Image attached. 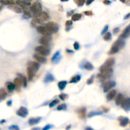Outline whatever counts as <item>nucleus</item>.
Wrapping results in <instances>:
<instances>
[{
	"instance_id": "f257e3e1",
	"label": "nucleus",
	"mask_w": 130,
	"mask_h": 130,
	"mask_svg": "<svg viewBox=\"0 0 130 130\" xmlns=\"http://www.w3.org/2000/svg\"><path fill=\"white\" fill-rule=\"evenodd\" d=\"M40 67V65L39 63L34 62V61H30L28 63L27 67V74L29 77V81H32V79L35 76V74L37 72Z\"/></svg>"
},
{
	"instance_id": "f03ea898",
	"label": "nucleus",
	"mask_w": 130,
	"mask_h": 130,
	"mask_svg": "<svg viewBox=\"0 0 130 130\" xmlns=\"http://www.w3.org/2000/svg\"><path fill=\"white\" fill-rule=\"evenodd\" d=\"M124 46H125V41H124L123 39L120 38V39H117V40L114 43L113 45L112 46L110 51H108V54H116V53L118 52L121 49L123 48L124 47Z\"/></svg>"
},
{
	"instance_id": "7ed1b4c3",
	"label": "nucleus",
	"mask_w": 130,
	"mask_h": 130,
	"mask_svg": "<svg viewBox=\"0 0 130 130\" xmlns=\"http://www.w3.org/2000/svg\"><path fill=\"white\" fill-rule=\"evenodd\" d=\"M100 74H98V78L100 81L103 82L105 81V80L108 79L110 78L113 74V69L112 68L109 69H103L100 71Z\"/></svg>"
},
{
	"instance_id": "20e7f679",
	"label": "nucleus",
	"mask_w": 130,
	"mask_h": 130,
	"mask_svg": "<svg viewBox=\"0 0 130 130\" xmlns=\"http://www.w3.org/2000/svg\"><path fill=\"white\" fill-rule=\"evenodd\" d=\"M44 27L46 28L48 32L50 33V34H52V33H57V32L58 31V29H59V27H58V25L57 23L53 22H48L45 24Z\"/></svg>"
},
{
	"instance_id": "39448f33",
	"label": "nucleus",
	"mask_w": 130,
	"mask_h": 130,
	"mask_svg": "<svg viewBox=\"0 0 130 130\" xmlns=\"http://www.w3.org/2000/svg\"><path fill=\"white\" fill-rule=\"evenodd\" d=\"M35 50L38 54L41 55L44 57L48 56L50 53V50L49 48H47V46H38L36 48Z\"/></svg>"
},
{
	"instance_id": "423d86ee",
	"label": "nucleus",
	"mask_w": 130,
	"mask_h": 130,
	"mask_svg": "<svg viewBox=\"0 0 130 130\" xmlns=\"http://www.w3.org/2000/svg\"><path fill=\"white\" fill-rule=\"evenodd\" d=\"M41 10H42V6H41L40 3L38 1L34 2L30 7V10L34 15L40 13L41 12Z\"/></svg>"
},
{
	"instance_id": "0eeeda50",
	"label": "nucleus",
	"mask_w": 130,
	"mask_h": 130,
	"mask_svg": "<svg viewBox=\"0 0 130 130\" xmlns=\"http://www.w3.org/2000/svg\"><path fill=\"white\" fill-rule=\"evenodd\" d=\"M114 63H115V60H114V58H108V59L100 67V71L106 69H109V68H112V67L114 64Z\"/></svg>"
},
{
	"instance_id": "6e6552de",
	"label": "nucleus",
	"mask_w": 130,
	"mask_h": 130,
	"mask_svg": "<svg viewBox=\"0 0 130 130\" xmlns=\"http://www.w3.org/2000/svg\"><path fill=\"white\" fill-rule=\"evenodd\" d=\"M116 83L114 81H108L103 84V88L104 92H107L116 86Z\"/></svg>"
},
{
	"instance_id": "1a4fd4ad",
	"label": "nucleus",
	"mask_w": 130,
	"mask_h": 130,
	"mask_svg": "<svg viewBox=\"0 0 130 130\" xmlns=\"http://www.w3.org/2000/svg\"><path fill=\"white\" fill-rule=\"evenodd\" d=\"M122 108L126 111H130V98H124L123 101H122Z\"/></svg>"
},
{
	"instance_id": "9d476101",
	"label": "nucleus",
	"mask_w": 130,
	"mask_h": 130,
	"mask_svg": "<svg viewBox=\"0 0 130 130\" xmlns=\"http://www.w3.org/2000/svg\"><path fill=\"white\" fill-rule=\"evenodd\" d=\"M16 113H17V116H19L21 117H25L28 115L29 112H28L27 108H25L24 107H21L19 110H17Z\"/></svg>"
},
{
	"instance_id": "9b49d317",
	"label": "nucleus",
	"mask_w": 130,
	"mask_h": 130,
	"mask_svg": "<svg viewBox=\"0 0 130 130\" xmlns=\"http://www.w3.org/2000/svg\"><path fill=\"white\" fill-rule=\"evenodd\" d=\"M51 41V37L50 35L48 36H43L40 39H39V43L42 46H47L49 44V43Z\"/></svg>"
},
{
	"instance_id": "f8f14e48",
	"label": "nucleus",
	"mask_w": 130,
	"mask_h": 130,
	"mask_svg": "<svg viewBox=\"0 0 130 130\" xmlns=\"http://www.w3.org/2000/svg\"><path fill=\"white\" fill-rule=\"evenodd\" d=\"M61 58H62V56L60 55V51H58L53 55L51 58V62L53 64H57L60 61Z\"/></svg>"
},
{
	"instance_id": "ddd939ff",
	"label": "nucleus",
	"mask_w": 130,
	"mask_h": 130,
	"mask_svg": "<svg viewBox=\"0 0 130 130\" xmlns=\"http://www.w3.org/2000/svg\"><path fill=\"white\" fill-rule=\"evenodd\" d=\"M118 121H119V124L122 127H126L129 123V119L126 117L120 116L118 117Z\"/></svg>"
},
{
	"instance_id": "4468645a",
	"label": "nucleus",
	"mask_w": 130,
	"mask_h": 130,
	"mask_svg": "<svg viewBox=\"0 0 130 130\" xmlns=\"http://www.w3.org/2000/svg\"><path fill=\"white\" fill-rule=\"evenodd\" d=\"M33 58L35 60H36L37 62L41 63V64H44V63L46 62V58L44 57V56L38 54V53H35V54L33 55Z\"/></svg>"
},
{
	"instance_id": "2eb2a0df",
	"label": "nucleus",
	"mask_w": 130,
	"mask_h": 130,
	"mask_svg": "<svg viewBox=\"0 0 130 130\" xmlns=\"http://www.w3.org/2000/svg\"><path fill=\"white\" fill-rule=\"evenodd\" d=\"M130 36V24L126 27L120 36V38L126 39Z\"/></svg>"
},
{
	"instance_id": "dca6fc26",
	"label": "nucleus",
	"mask_w": 130,
	"mask_h": 130,
	"mask_svg": "<svg viewBox=\"0 0 130 130\" xmlns=\"http://www.w3.org/2000/svg\"><path fill=\"white\" fill-rule=\"evenodd\" d=\"M37 31L39 32V34H42L43 36H48L51 35V34L48 32V30L46 29L44 26H37Z\"/></svg>"
},
{
	"instance_id": "f3484780",
	"label": "nucleus",
	"mask_w": 130,
	"mask_h": 130,
	"mask_svg": "<svg viewBox=\"0 0 130 130\" xmlns=\"http://www.w3.org/2000/svg\"><path fill=\"white\" fill-rule=\"evenodd\" d=\"M15 3L18 5L22 7V8L27 7L30 5V0H25V1H23V0H16Z\"/></svg>"
},
{
	"instance_id": "a211bd4d",
	"label": "nucleus",
	"mask_w": 130,
	"mask_h": 130,
	"mask_svg": "<svg viewBox=\"0 0 130 130\" xmlns=\"http://www.w3.org/2000/svg\"><path fill=\"white\" fill-rule=\"evenodd\" d=\"M36 17H37L38 18L41 19V20H43V21H45V20H48L49 19V15L48 14L45 12H41L40 13H39L38 14H36Z\"/></svg>"
},
{
	"instance_id": "6ab92c4d",
	"label": "nucleus",
	"mask_w": 130,
	"mask_h": 130,
	"mask_svg": "<svg viewBox=\"0 0 130 130\" xmlns=\"http://www.w3.org/2000/svg\"><path fill=\"white\" fill-rule=\"evenodd\" d=\"M41 117H32V118H30L29 119V124L30 126H33L35 125V124H37L41 121Z\"/></svg>"
},
{
	"instance_id": "aec40b11",
	"label": "nucleus",
	"mask_w": 130,
	"mask_h": 130,
	"mask_svg": "<svg viewBox=\"0 0 130 130\" xmlns=\"http://www.w3.org/2000/svg\"><path fill=\"white\" fill-rule=\"evenodd\" d=\"M86 108L85 107H81V108H79L77 110V112L78 114V116L80 118L83 119L85 118L86 117Z\"/></svg>"
},
{
	"instance_id": "412c9836",
	"label": "nucleus",
	"mask_w": 130,
	"mask_h": 130,
	"mask_svg": "<svg viewBox=\"0 0 130 130\" xmlns=\"http://www.w3.org/2000/svg\"><path fill=\"white\" fill-rule=\"evenodd\" d=\"M54 81H55L54 76H53L51 74H50V73L46 74V75L45 77H44V82L46 83H51V82H53Z\"/></svg>"
},
{
	"instance_id": "4be33fe9",
	"label": "nucleus",
	"mask_w": 130,
	"mask_h": 130,
	"mask_svg": "<svg viewBox=\"0 0 130 130\" xmlns=\"http://www.w3.org/2000/svg\"><path fill=\"white\" fill-rule=\"evenodd\" d=\"M124 100V97L123 95H122L121 93H118L117 95H116V100H115V102L116 104L117 105H120L121 104L122 101H123Z\"/></svg>"
},
{
	"instance_id": "5701e85b",
	"label": "nucleus",
	"mask_w": 130,
	"mask_h": 130,
	"mask_svg": "<svg viewBox=\"0 0 130 130\" xmlns=\"http://www.w3.org/2000/svg\"><path fill=\"white\" fill-rule=\"evenodd\" d=\"M14 84H15V88L17 89V91H20V88H21V86H22V82L20 81V79L19 77H17V78L15 79V80H14Z\"/></svg>"
},
{
	"instance_id": "b1692460",
	"label": "nucleus",
	"mask_w": 130,
	"mask_h": 130,
	"mask_svg": "<svg viewBox=\"0 0 130 130\" xmlns=\"http://www.w3.org/2000/svg\"><path fill=\"white\" fill-rule=\"evenodd\" d=\"M117 95V91L115 90H112L107 95V99L108 101H110L113 99Z\"/></svg>"
},
{
	"instance_id": "393cba45",
	"label": "nucleus",
	"mask_w": 130,
	"mask_h": 130,
	"mask_svg": "<svg viewBox=\"0 0 130 130\" xmlns=\"http://www.w3.org/2000/svg\"><path fill=\"white\" fill-rule=\"evenodd\" d=\"M17 77H19V78H20V81L22 82V86H24V88H25L27 85V81L26 78L22 74H17Z\"/></svg>"
},
{
	"instance_id": "a878e982",
	"label": "nucleus",
	"mask_w": 130,
	"mask_h": 130,
	"mask_svg": "<svg viewBox=\"0 0 130 130\" xmlns=\"http://www.w3.org/2000/svg\"><path fill=\"white\" fill-rule=\"evenodd\" d=\"M7 93L6 90L4 88H1L0 89V101H3L7 98Z\"/></svg>"
},
{
	"instance_id": "bb28decb",
	"label": "nucleus",
	"mask_w": 130,
	"mask_h": 130,
	"mask_svg": "<svg viewBox=\"0 0 130 130\" xmlns=\"http://www.w3.org/2000/svg\"><path fill=\"white\" fill-rule=\"evenodd\" d=\"M6 85H7V89H8L9 92H12V91H14V90L15 89V84L12 83V82H7V83H6Z\"/></svg>"
},
{
	"instance_id": "cd10ccee",
	"label": "nucleus",
	"mask_w": 130,
	"mask_h": 130,
	"mask_svg": "<svg viewBox=\"0 0 130 130\" xmlns=\"http://www.w3.org/2000/svg\"><path fill=\"white\" fill-rule=\"evenodd\" d=\"M0 3L4 5H14L15 1L14 0H0Z\"/></svg>"
},
{
	"instance_id": "c85d7f7f",
	"label": "nucleus",
	"mask_w": 130,
	"mask_h": 130,
	"mask_svg": "<svg viewBox=\"0 0 130 130\" xmlns=\"http://www.w3.org/2000/svg\"><path fill=\"white\" fill-rule=\"evenodd\" d=\"M67 82L66 81H60L59 83H58V87L59 88L60 90H64L65 89V88L67 86Z\"/></svg>"
},
{
	"instance_id": "c756f323",
	"label": "nucleus",
	"mask_w": 130,
	"mask_h": 130,
	"mask_svg": "<svg viewBox=\"0 0 130 130\" xmlns=\"http://www.w3.org/2000/svg\"><path fill=\"white\" fill-rule=\"evenodd\" d=\"M8 8L11 9V10H14V12H15L16 13H17V14H20V13L22 12V9L18 7L14 6V5H9Z\"/></svg>"
},
{
	"instance_id": "7c9ffc66",
	"label": "nucleus",
	"mask_w": 130,
	"mask_h": 130,
	"mask_svg": "<svg viewBox=\"0 0 130 130\" xmlns=\"http://www.w3.org/2000/svg\"><path fill=\"white\" fill-rule=\"evenodd\" d=\"M81 75H77V76H74L71 80L70 81V83H77L81 80Z\"/></svg>"
},
{
	"instance_id": "2f4dec72",
	"label": "nucleus",
	"mask_w": 130,
	"mask_h": 130,
	"mask_svg": "<svg viewBox=\"0 0 130 130\" xmlns=\"http://www.w3.org/2000/svg\"><path fill=\"white\" fill-rule=\"evenodd\" d=\"M84 68L86 70H87V71H92L94 69V67H93V65L91 64V63L87 62L84 65Z\"/></svg>"
},
{
	"instance_id": "473e14b6",
	"label": "nucleus",
	"mask_w": 130,
	"mask_h": 130,
	"mask_svg": "<svg viewBox=\"0 0 130 130\" xmlns=\"http://www.w3.org/2000/svg\"><path fill=\"white\" fill-rule=\"evenodd\" d=\"M102 114V112L100 111H93L89 113L88 117H92L93 116H100Z\"/></svg>"
},
{
	"instance_id": "72a5a7b5",
	"label": "nucleus",
	"mask_w": 130,
	"mask_h": 130,
	"mask_svg": "<svg viewBox=\"0 0 130 130\" xmlns=\"http://www.w3.org/2000/svg\"><path fill=\"white\" fill-rule=\"evenodd\" d=\"M82 17V15L79 14H74V15L72 16V19L73 21H78L80 20Z\"/></svg>"
},
{
	"instance_id": "f704fd0d",
	"label": "nucleus",
	"mask_w": 130,
	"mask_h": 130,
	"mask_svg": "<svg viewBox=\"0 0 130 130\" xmlns=\"http://www.w3.org/2000/svg\"><path fill=\"white\" fill-rule=\"evenodd\" d=\"M103 39L105 41H110L112 39V34L110 32H107L103 36Z\"/></svg>"
},
{
	"instance_id": "c9c22d12",
	"label": "nucleus",
	"mask_w": 130,
	"mask_h": 130,
	"mask_svg": "<svg viewBox=\"0 0 130 130\" xmlns=\"http://www.w3.org/2000/svg\"><path fill=\"white\" fill-rule=\"evenodd\" d=\"M23 9H24V12L25 15H26L27 17H32V15H31V13H30L29 9L27 8V7H24V8H23Z\"/></svg>"
},
{
	"instance_id": "e433bc0d",
	"label": "nucleus",
	"mask_w": 130,
	"mask_h": 130,
	"mask_svg": "<svg viewBox=\"0 0 130 130\" xmlns=\"http://www.w3.org/2000/svg\"><path fill=\"white\" fill-rule=\"evenodd\" d=\"M59 101H60L59 100H58V99H55V100H52V101L50 103L49 107L50 108H52V107H53L55 105H57L58 103H59Z\"/></svg>"
},
{
	"instance_id": "4c0bfd02",
	"label": "nucleus",
	"mask_w": 130,
	"mask_h": 130,
	"mask_svg": "<svg viewBox=\"0 0 130 130\" xmlns=\"http://www.w3.org/2000/svg\"><path fill=\"white\" fill-rule=\"evenodd\" d=\"M78 7H82L85 3V0H74Z\"/></svg>"
},
{
	"instance_id": "58836bf2",
	"label": "nucleus",
	"mask_w": 130,
	"mask_h": 130,
	"mask_svg": "<svg viewBox=\"0 0 130 130\" xmlns=\"http://www.w3.org/2000/svg\"><path fill=\"white\" fill-rule=\"evenodd\" d=\"M66 109H67V105L65 103H62V104H61V105L57 107L58 110H64Z\"/></svg>"
},
{
	"instance_id": "ea45409f",
	"label": "nucleus",
	"mask_w": 130,
	"mask_h": 130,
	"mask_svg": "<svg viewBox=\"0 0 130 130\" xmlns=\"http://www.w3.org/2000/svg\"><path fill=\"white\" fill-rule=\"evenodd\" d=\"M72 25V20H67L65 23V26H66V29H67V31L69 30V29H70V27H71Z\"/></svg>"
},
{
	"instance_id": "a19ab883",
	"label": "nucleus",
	"mask_w": 130,
	"mask_h": 130,
	"mask_svg": "<svg viewBox=\"0 0 130 130\" xmlns=\"http://www.w3.org/2000/svg\"><path fill=\"white\" fill-rule=\"evenodd\" d=\"M68 97L67 95H66L65 93H62L60 95H59V98L60 99H61L62 100H65V99H67Z\"/></svg>"
},
{
	"instance_id": "79ce46f5",
	"label": "nucleus",
	"mask_w": 130,
	"mask_h": 130,
	"mask_svg": "<svg viewBox=\"0 0 130 130\" xmlns=\"http://www.w3.org/2000/svg\"><path fill=\"white\" fill-rule=\"evenodd\" d=\"M9 130H20L19 127L17 125H12L8 128Z\"/></svg>"
},
{
	"instance_id": "37998d69",
	"label": "nucleus",
	"mask_w": 130,
	"mask_h": 130,
	"mask_svg": "<svg viewBox=\"0 0 130 130\" xmlns=\"http://www.w3.org/2000/svg\"><path fill=\"white\" fill-rule=\"evenodd\" d=\"M53 126H54L52 125V124H47V125H46L42 129V130H49L52 128H53Z\"/></svg>"
},
{
	"instance_id": "c03bdc74",
	"label": "nucleus",
	"mask_w": 130,
	"mask_h": 130,
	"mask_svg": "<svg viewBox=\"0 0 130 130\" xmlns=\"http://www.w3.org/2000/svg\"><path fill=\"white\" fill-rule=\"evenodd\" d=\"M93 81H94V76H92L90 78H89L87 81V84L88 85H91L93 83Z\"/></svg>"
},
{
	"instance_id": "a18cd8bd",
	"label": "nucleus",
	"mask_w": 130,
	"mask_h": 130,
	"mask_svg": "<svg viewBox=\"0 0 130 130\" xmlns=\"http://www.w3.org/2000/svg\"><path fill=\"white\" fill-rule=\"evenodd\" d=\"M108 29V25H105V27L103 28V30H102V32H101V35H104V34L107 32Z\"/></svg>"
},
{
	"instance_id": "49530a36",
	"label": "nucleus",
	"mask_w": 130,
	"mask_h": 130,
	"mask_svg": "<svg viewBox=\"0 0 130 130\" xmlns=\"http://www.w3.org/2000/svg\"><path fill=\"white\" fill-rule=\"evenodd\" d=\"M74 49L76 50H78L79 49L80 46L79 44V43L75 42L74 43Z\"/></svg>"
},
{
	"instance_id": "de8ad7c7",
	"label": "nucleus",
	"mask_w": 130,
	"mask_h": 130,
	"mask_svg": "<svg viewBox=\"0 0 130 130\" xmlns=\"http://www.w3.org/2000/svg\"><path fill=\"white\" fill-rule=\"evenodd\" d=\"M84 14L87 16H92L93 15V12L91 11H86V12H84Z\"/></svg>"
},
{
	"instance_id": "09e8293b",
	"label": "nucleus",
	"mask_w": 130,
	"mask_h": 130,
	"mask_svg": "<svg viewBox=\"0 0 130 130\" xmlns=\"http://www.w3.org/2000/svg\"><path fill=\"white\" fill-rule=\"evenodd\" d=\"M95 0H86V4L87 5H90V4H91L92 3H93V1H94Z\"/></svg>"
},
{
	"instance_id": "8fccbe9b",
	"label": "nucleus",
	"mask_w": 130,
	"mask_h": 130,
	"mask_svg": "<svg viewBox=\"0 0 130 130\" xmlns=\"http://www.w3.org/2000/svg\"><path fill=\"white\" fill-rule=\"evenodd\" d=\"M103 3L105 4V5H110V4L111 3V2H110L109 0H104V1H103Z\"/></svg>"
},
{
	"instance_id": "3c124183",
	"label": "nucleus",
	"mask_w": 130,
	"mask_h": 130,
	"mask_svg": "<svg viewBox=\"0 0 130 130\" xmlns=\"http://www.w3.org/2000/svg\"><path fill=\"white\" fill-rule=\"evenodd\" d=\"M119 31V29L117 27V28H115V29H114L113 32L114 33V34H117V32H118Z\"/></svg>"
},
{
	"instance_id": "603ef678",
	"label": "nucleus",
	"mask_w": 130,
	"mask_h": 130,
	"mask_svg": "<svg viewBox=\"0 0 130 130\" xmlns=\"http://www.w3.org/2000/svg\"><path fill=\"white\" fill-rule=\"evenodd\" d=\"M72 14H74V11H73V10H72V11H71V12H68V13H67V17H69V16L72 15Z\"/></svg>"
},
{
	"instance_id": "864d4df0",
	"label": "nucleus",
	"mask_w": 130,
	"mask_h": 130,
	"mask_svg": "<svg viewBox=\"0 0 130 130\" xmlns=\"http://www.w3.org/2000/svg\"><path fill=\"white\" fill-rule=\"evenodd\" d=\"M129 18H130V14H127V15H126L125 17H124V20H126V19H128Z\"/></svg>"
},
{
	"instance_id": "5fc2aeb1",
	"label": "nucleus",
	"mask_w": 130,
	"mask_h": 130,
	"mask_svg": "<svg viewBox=\"0 0 130 130\" xmlns=\"http://www.w3.org/2000/svg\"><path fill=\"white\" fill-rule=\"evenodd\" d=\"M12 104V100H9V101H7V105H8V106H11Z\"/></svg>"
},
{
	"instance_id": "6e6d98bb",
	"label": "nucleus",
	"mask_w": 130,
	"mask_h": 130,
	"mask_svg": "<svg viewBox=\"0 0 130 130\" xmlns=\"http://www.w3.org/2000/svg\"><path fill=\"white\" fill-rule=\"evenodd\" d=\"M85 130H94L91 127H86V128L85 129Z\"/></svg>"
},
{
	"instance_id": "4d7b16f0",
	"label": "nucleus",
	"mask_w": 130,
	"mask_h": 130,
	"mask_svg": "<svg viewBox=\"0 0 130 130\" xmlns=\"http://www.w3.org/2000/svg\"><path fill=\"white\" fill-rule=\"evenodd\" d=\"M71 128V125H68L66 127V130H69Z\"/></svg>"
},
{
	"instance_id": "13d9d810",
	"label": "nucleus",
	"mask_w": 130,
	"mask_h": 130,
	"mask_svg": "<svg viewBox=\"0 0 130 130\" xmlns=\"http://www.w3.org/2000/svg\"><path fill=\"white\" fill-rule=\"evenodd\" d=\"M31 130H40V128H32Z\"/></svg>"
},
{
	"instance_id": "bf43d9fd",
	"label": "nucleus",
	"mask_w": 130,
	"mask_h": 130,
	"mask_svg": "<svg viewBox=\"0 0 130 130\" xmlns=\"http://www.w3.org/2000/svg\"><path fill=\"white\" fill-rule=\"evenodd\" d=\"M67 52H68V53H73V51H71V50H67Z\"/></svg>"
},
{
	"instance_id": "052dcab7",
	"label": "nucleus",
	"mask_w": 130,
	"mask_h": 130,
	"mask_svg": "<svg viewBox=\"0 0 130 130\" xmlns=\"http://www.w3.org/2000/svg\"><path fill=\"white\" fill-rule=\"evenodd\" d=\"M5 122H6V121H5V120H1V121H0V123L3 124V123H5Z\"/></svg>"
},
{
	"instance_id": "680f3d73",
	"label": "nucleus",
	"mask_w": 130,
	"mask_h": 130,
	"mask_svg": "<svg viewBox=\"0 0 130 130\" xmlns=\"http://www.w3.org/2000/svg\"><path fill=\"white\" fill-rule=\"evenodd\" d=\"M60 1L62 2H65V1H69V0H60Z\"/></svg>"
},
{
	"instance_id": "e2e57ef3",
	"label": "nucleus",
	"mask_w": 130,
	"mask_h": 130,
	"mask_svg": "<svg viewBox=\"0 0 130 130\" xmlns=\"http://www.w3.org/2000/svg\"><path fill=\"white\" fill-rule=\"evenodd\" d=\"M121 1L123 2V3H125V0H120Z\"/></svg>"
},
{
	"instance_id": "0e129e2a",
	"label": "nucleus",
	"mask_w": 130,
	"mask_h": 130,
	"mask_svg": "<svg viewBox=\"0 0 130 130\" xmlns=\"http://www.w3.org/2000/svg\"><path fill=\"white\" fill-rule=\"evenodd\" d=\"M1 8H2V7H1V6H0V10H1Z\"/></svg>"
},
{
	"instance_id": "69168bd1",
	"label": "nucleus",
	"mask_w": 130,
	"mask_h": 130,
	"mask_svg": "<svg viewBox=\"0 0 130 130\" xmlns=\"http://www.w3.org/2000/svg\"><path fill=\"white\" fill-rule=\"evenodd\" d=\"M0 130H1V129H0Z\"/></svg>"
},
{
	"instance_id": "338daca9",
	"label": "nucleus",
	"mask_w": 130,
	"mask_h": 130,
	"mask_svg": "<svg viewBox=\"0 0 130 130\" xmlns=\"http://www.w3.org/2000/svg\"><path fill=\"white\" fill-rule=\"evenodd\" d=\"M129 1H130V0H129Z\"/></svg>"
}]
</instances>
